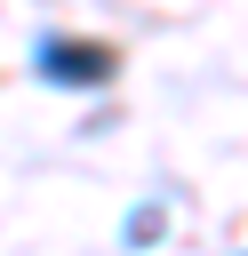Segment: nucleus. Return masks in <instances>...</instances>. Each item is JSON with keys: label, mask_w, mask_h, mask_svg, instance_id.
<instances>
[{"label": "nucleus", "mask_w": 248, "mask_h": 256, "mask_svg": "<svg viewBox=\"0 0 248 256\" xmlns=\"http://www.w3.org/2000/svg\"><path fill=\"white\" fill-rule=\"evenodd\" d=\"M168 232V208L160 200H144V208H128V224H120V248H152Z\"/></svg>", "instance_id": "2"}, {"label": "nucleus", "mask_w": 248, "mask_h": 256, "mask_svg": "<svg viewBox=\"0 0 248 256\" xmlns=\"http://www.w3.org/2000/svg\"><path fill=\"white\" fill-rule=\"evenodd\" d=\"M32 72L48 80V88H112L120 80V48L112 40H72V32H40L32 40Z\"/></svg>", "instance_id": "1"}]
</instances>
